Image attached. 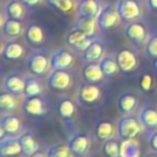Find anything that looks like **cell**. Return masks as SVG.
Instances as JSON below:
<instances>
[{
    "label": "cell",
    "instance_id": "14",
    "mask_svg": "<svg viewBox=\"0 0 157 157\" xmlns=\"http://www.w3.org/2000/svg\"><path fill=\"white\" fill-rule=\"evenodd\" d=\"M21 109L27 115L43 117L48 112V105L42 96H34V97L23 98L21 103Z\"/></svg>",
    "mask_w": 157,
    "mask_h": 157
},
{
    "label": "cell",
    "instance_id": "38",
    "mask_svg": "<svg viewBox=\"0 0 157 157\" xmlns=\"http://www.w3.org/2000/svg\"><path fill=\"white\" fill-rule=\"evenodd\" d=\"M148 145L152 151L157 152V130H152L148 135Z\"/></svg>",
    "mask_w": 157,
    "mask_h": 157
},
{
    "label": "cell",
    "instance_id": "3",
    "mask_svg": "<svg viewBox=\"0 0 157 157\" xmlns=\"http://www.w3.org/2000/svg\"><path fill=\"white\" fill-rule=\"evenodd\" d=\"M120 21L121 20L118 13V10L115 5L112 4H103L98 16L96 17V23L101 33L115 28L120 23Z\"/></svg>",
    "mask_w": 157,
    "mask_h": 157
},
{
    "label": "cell",
    "instance_id": "40",
    "mask_svg": "<svg viewBox=\"0 0 157 157\" xmlns=\"http://www.w3.org/2000/svg\"><path fill=\"white\" fill-rule=\"evenodd\" d=\"M146 6L151 11H157V0H146Z\"/></svg>",
    "mask_w": 157,
    "mask_h": 157
},
{
    "label": "cell",
    "instance_id": "37",
    "mask_svg": "<svg viewBox=\"0 0 157 157\" xmlns=\"http://www.w3.org/2000/svg\"><path fill=\"white\" fill-rule=\"evenodd\" d=\"M152 85H153V78L150 74H144L140 77V87H141L142 91H145V92L150 91Z\"/></svg>",
    "mask_w": 157,
    "mask_h": 157
},
{
    "label": "cell",
    "instance_id": "17",
    "mask_svg": "<svg viewBox=\"0 0 157 157\" xmlns=\"http://www.w3.org/2000/svg\"><path fill=\"white\" fill-rule=\"evenodd\" d=\"M137 118L147 130H157V108L145 103L139 108Z\"/></svg>",
    "mask_w": 157,
    "mask_h": 157
},
{
    "label": "cell",
    "instance_id": "39",
    "mask_svg": "<svg viewBox=\"0 0 157 157\" xmlns=\"http://www.w3.org/2000/svg\"><path fill=\"white\" fill-rule=\"evenodd\" d=\"M20 1L26 6V9H34L39 6L44 0H20Z\"/></svg>",
    "mask_w": 157,
    "mask_h": 157
},
{
    "label": "cell",
    "instance_id": "4",
    "mask_svg": "<svg viewBox=\"0 0 157 157\" xmlns=\"http://www.w3.org/2000/svg\"><path fill=\"white\" fill-rule=\"evenodd\" d=\"M123 34L134 47H140L142 44H146L150 37L147 27L140 20L125 23L123 28Z\"/></svg>",
    "mask_w": 157,
    "mask_h": 157
},
{
    "label": "cell",
    "instance_id": "20",
    "mask_svg": "<svg viewBox=\"0 0 157 157\" xmlns=\"http://www.w3.org/2000/svg\"><path fill=\"white\" fill-rule=\"evenodd\" d=\"M104 54V45L99 39H96L81 53V60L83 63H99Z\"/></svg>",
    "mask_w": 157,
    "mask_h": 157
},
{
    "label": "cell",
    "instance_id": "6",
    "mask_svg": "<svg viewBox=\"0 0 157 157\" xmlns=\"http://www.w3.org/2000/svg\"><path fill=\"white\" fill-rule=\"evenodd\" d=\"M98 39V36L97 37H90L87 36L85 32H82L81 29L76 28V27H72L65 36L64 38V42H65V45L74 50V52H83L93 40Z\"/></svg>",
    "mask_w": 157,
    "mask_h": 157
},
{
    "label": "cell",
    "instance_id": "12",
    "mask_svg": "<svg viewBox=\"0 0 157 157\" xmlns=\"http://www.w3.org/2000/svg\"><path fill=\"white\" fill-rule=\"evenodd\" d=\"M1 90L16 96H23L25 90V75L18 71H9L2 80Z\"/></svg>",
    "mask_w": 157,
    "mask_h": 157
},
{
    "label": "cell",
    "instance_id": "7",
    "mask_svg": "<svg viewBox=\"0 0 157 157\" xmlns=\"http://www.w3.org/2000/svg\"><path fill=\"white\" fill-rule=\"evenodd\" d=\"M66 144L75 157H86L92 146V136L88 132H71Z\"/></svg>",
    "mask_w": 157,
    "mask_h": 157
},
{
    "label": "cell",
    "instance_id": "36",
    "mask_svg": "<svg viewBox=\"0 0 157 157\" xmlns=\"http://www.w3.org/2000/svg\"><path fill=\"white\" fill-rule=\"evenodd\" d=\"M145 53L150 56L157 60V33L150 34L146 44H145Z\"/></svg>",
    "mask_w": 157,
    "mask_h": 157
},
{
    "label": "cell",
    "instance_id": "41",
    "mask_svg": "<svg viewBox=\"0 0 157 157\" xmlns=\"http://www.w3.org/2000/svg\"><path fill=\"white\" fill-rule=\"evenodd\" d=\"M29 157H48V155H47V151H43V150H38L37 152H34L33 155H31Z\"/></svg>",
    "mask_w": 157,
    "mask_h": 157
},
{
    "label": "cell",
    "instance_id": "23",
    "mask_svg": "<svg viewBox=\"0 0 157 157\" xmlns=\"http://www.w3.org/2000/svg\"><path fill=\"white\" fill-rule=\"evenodd\" d=\"M20 137V144H21V157H29L31 155H33L34 152H37L39 150V144L36 140V137L33 136V134L31 131H23L18 135Z\"/></svg>",
    "mask_w": 157,
    "mask_h": 157
},
{
    "label": "cell",
    "instance_id": "25",
    "mask_svg": "<svg viewBox=\"0 0 157 157\" xmlns=\"http://www.w3.org/2000/svg\"><path fill=\"white\" fill-rule=\"evenodd\" d=\"M81 75L83 81L91 82V83H97L102 81V78L104 77L98 63H85L81 70Z\"/></svg>",
    "mask_w": 157,
    "mask_h": 157
},
{
    "label": "cell",
    "instance_id": "32",
    "mask_svg": "<svg viewBox=\"0 0 157 157\" xmlns=\"http://www.w3.org/2000/svg\"><path fill=\"white\" fill-rule=\"evenodd\" d=\"M120 157H141L140 144L135 139L120 141Z\"/></svg>",
    "mask_w": 157,
    "mask_h": 157
},
{
    "label": "cell",
    "instance_id": "29",
    "mask_svg": "<svg viewBox=\"0 0 157 157\" xmlns=\"http://www.w3.org/2000/svg\"><path fill=\"white\" fill-rule=\"evenodd\" d=\"M98 64L101 66V70H102L104 77H107V78H112V77L117 76L118 72L120 71L117 59L110 54H104V56L99 60Z\"/></svg>",
    "mask_w": 157,
    "mask_h": 157
},
{
    "label": "cell",
    "instance_id": "10",
    "mask_svg": "<svg viewBox=\"0 0 157 157\" xmlns=\"http://www.w3.org/2000/svg\"><path fill=\"white\" fill-rule=\"evenodd\" d=\"M47 86L52 91H66L72 86V76L67 70H50L47 76Z\"/></svg>",
    "mask_w": 157,
    "mask_h": 157
},
{
    "label": "cell",
    "instance_id": "15",
    "mask_svg": "<svg viewBox=\"0 0 157 157\" xmlns=\"http://www.w3.org/2000/svg\"><path fill=\"white\" fill-rule=\"evenodd\" d=\"M115 59H117L118 66L120 69V72H123V74H129L139 66V59H137L136 54L132 50H130L129 48L120 49L118 52Z\"/></svg>",
    "mask_w": 157,
    "mask_h": 157
},
{
    "label": "cell",
    "instance_id": "19",
    "mask_svg": "<svg viewBox=\"0 0 157 157\" xmlns=\"http://www.w3.org/2000/svg\"><path fill=\"white\" fill-rule=\"evenodd\" d=\"M20 137L17 136H5L0 139V157H15L21 155Z\"/></svg>",
    "mask_w": 157,
    "mask_h": 157
},
{
    "label": "cell",
    "instance_id": "13",
    "mask_svg": "<svg viewBox=\"0 0 157 157\" xmlns=\"http://www.w3.org/2000/svg\"><path fill=\"white\" fill-rule=\"evenodd\" d=\"M50 70H69L74 66L75 58L67 49H56L50 53Z\"/></svg>",
    "mask_w": 157,
    "mask_h": 157
},
{
    "label": "cell",
    "instance_id": "42",
    "mask_svg": "<svg viewBox=\"0 0 157 157\" xmlns=\"http://www.w3.org/2000/svg\"><path fill=\"white\" fill-rule=\"evenodd\" d=\"M142 157H157V153H153V152H150V153H145Z\"/></svg>",
    "mask_w": 157,
    "mask_h": 157
},
{
    "label": "cell",
    "instance_id": "9",
    "mask_svg": "<svg viewBox=\"0 0 157 157\" xmlns=\"http://www.w3.org/2000/svg\"><path fill=\"white\" fill-rule=\"evenodd\" d=\"M1 40L2 42H11L16 40L21 36H23L26 26L23 25L22 20L15 18H6L2 13L1 16Z\"/></svg>",
    "mask_w": 157,
    "mask_h": 157
},
{
    "label": "cell",
    "instance_id": "16",
    "mask_svg": "<svg viewBox=\"0 0 157 157\" xmlns=\"http://www.w3.org/2000/svg\"><path fill=\"white\" fill-rule=\"evenodd\" d=\"M23 40L27 45H31V47H40L45 39V34H44V31L43 28L37 25V23H33V22H29L26 25V28H25V32H23Z\"/></svg>",
    "mask_w": 157,
    "mask_h": 157
},
{
    "label": "cell",
    "instance_id": "43",
    "mask_svg": "<svg viewBox=\"0 0 157 157\" xmlns=\"http://www.w3.org/2000/svg\"><path fill=\"white\" fill-rule=\"evenodd\" d=\"M75 1H76V2H80V1H82V0H75Z\"/></svg>",
    "mask_w": 157,
    "mask_h": 157
},
{
    "label": "cell",
    "instance_id": "1",
    "mask_svg": "<svg viewBox=\"0 0 157 157\" xmlns=\"http://www.w3.org/2000/svg\"><path fill=\"white\" fill-rule=\"evenodd\" d=\"M48 52L45 49L36 47L31 49L26 55V67L29 74L34 76H44L50 71V60Z\"/></svg>",
    "mask_w": 157,
    "mask_h": 157
},
{
    "label": "cell",
    "instance_id": "30",
    "mask_svg": "<svg viewBox=\"0 0 157 157\" xmlns=\"http://www.w3.org/2000/svg\"><path fill=\"white\" fill-rule=\"evenodd\" d=\"M115 130H117V128H114L113 123H110L108 120H101L97 123V125L94 128V135L99 142H104L114 136Z\"/></svg>",
    "mask_w": 157,
    "mask_h": 157
},
{
    "label": "cell",
    "instance_id": "22",
    "mask_svg": "<svg viewBox=\"0 0 157 157\" xmlns=\"http://www.w3.org/2000/svg\"><path fill=\"white\" fill-rule=\"evenodd\" d=\"M103 4L101 0H82L77 2V16L76 17L96 18Z\"/></svg>",
    "mask_w": 157,
    "mask_h": 157
},
{
    "label": "cell",
    "instance_id": "18",
    "mask_svg": "<svg viewBox=\"0 0 157 157\" xmlns=\"http://www.w3.org/2000/svg\"><path fill=\"white\" fill-rule=\"evenodd\" d=\"M2 42V40H1ZM26 50L22 44L18 42L11 40V42H2L1 45V56L4 60L7 61H16L25 56Z\"/></svg>",
    "mask_w": 157,
    "mask_h": 157
},
{
    "label": "cell",
    "instance_id": "5",
    "mask_svg": "<svg viewBox=\"0 0 157 157\" xmlns=\"http://www.w3.org/2000/svg\"><path fill=\"white\" fill-rule=\"evenodd\" d=\"M115 7L124 23L137 21L142 17V5L140 0H117Z\"/></svg>",
    "mask_w": 157,
    "mask_h": 157
},
{
    "label": "cell",
    "instance_id": "26",
    "mask_svg": "<svg viewBox=\"0 0 157 157\" xmlns=\"http://www.w3.org/2000/svg\"><path fill=\"white\" fill-rule=\"evenodd\" d=\"M37 77L38 76H34L32 74L25 75V90H23L22 98H28V97L43 94V86Z\"/></svg>",
    "mask_w": 157,
    "mask_h": 157
},
{
    "label": "cell",
    "instance_id": "28",
    "mask_svg": "<svg viewBox=\"0 0 157 157\" xmlns=\"http://www.w3.org/2000/svg\"><path fill=\"white\" fill-rule=\"evenodd\" d=\"M21 97L22 96H16V94H12V93L2 91L1 94H0V110H1V114L13 112L22 103V101L20 99Z\"/></svg>",
    "mask_w": 157,
    "mask_h": 157
},
{
    "label": "cell",
    "instance_id": "24",
    "mask_svg": "<svg viewBox=\"0 0 157 157\" xmlns=\"http://www.w3.org/2000/svg\"><path fill=\"white\" fill-rule=\"evenodd\" d=\"M2 13L6 18L22 20L26 15V6L20 0H9L2 7Z\"/></svg>",
    "mask_w": 157,
    "mask_h": 157
},
{
    "label": "cell",
    "instance_id": "33",
    "mask_svg": "<svg viewBox=\"0 0 157 157\" xmlns=\"http://www.w3.org/2000/svg\"><path fill=\"white\" fill-rule=\"evenodd\" d=\"M45 151L48 157H75L66 142H58L50 145L49 147H47Z\"/></svg>",
    "mask_w": 157,
    "mask_h": 157
},
{
    "label": "cell",
    "instance_id": "21",
    "mask_svg": "<svg viewBox=\"0 0 157 157\" xmlns=\"http://www.w3.org/2000/svg\"><path fill=\"white\" fill-rule=\"evenodd\" d=\"M139 97L134 93H129V92H125V93H121L118 99H117V107H118V110L124 114V115H128V114H132L137 107H139Z\"/></svg>",
    "mask_w": 157,
    "mask_h": 157
},
{
    "label": "cell",
    "instance_id": "2",
    "mask_svg": "<svg viewBox=\"0 0 157 157\" xmlns=\"http://www.w3.org/2000/svg\"><path fill=\"white\" fill-rule=\"evenodd\" d=\"M115 128H117L118 139L123 141L128 139H135L136 136H139L144 129V125L141 124L137 117L132 114H128V115L121 117L118 120Z\"/></svg>",
    "mask_w": 157,
    "mask_h": 157
},
{
    "label": "cell",
    "instance_id": "31",
    "mask_svg": "<svg viewBox=\"0 0 157 157\" xmlns=\"http://www.w3.org/2000/svg\"><path fill=\"white\" fill-rule=\"evenodd\" d=\"M82 32H85L90 37H97L98 36V27L96 23V18H87V17H76L74 26Z\"/></svg>",
    "mask_w": 157,
    "mask_h": 157
},
{
    "label": "cell",
    "instance_id": "35",
    "mask_svg": "<svg viewBox=\"0 0 157 157\" xmlns=\"http://www.w3.org/2000/svg\"><path fill=\"white\" fill-rule=\"evenodd\" d=\"M47 4L61 13H69L75 9V0H45Z\"/></svg>",
    "mask_w": 157,
    "mask_h": 157
},
{
    "label": "cell",
    "instance_id": "11",
    "mask_svg": "<svg viewBox=\"0 0 157 157\" xmlns=\"http://www.w3.org/2000/svg\"><path fill=\"white\" fill-rule=\"evenodd\" d=\"M22 130V120L13 113H4L0 118V139L5 136H17Z\"/></svg>",
    "mask_w": 157,
    "mask_h": 157
},
{
    "label": "cell",
    "instance_id": "8",
    "mask_svg": "<svg viewBox=\"0 0 157 157\" xmlns=\"http://www.w3.org/2000/svg\"><path fill=\"white\" fill-rule=\"evenodd\" d=\"M102 97V90L91 82H82L78 85L76 92V103L78 105H92L97 103Z\"/></svg>",
    "mask_w": 157,
    "mask_h": 157
},
{
    "label": "cell",
    "instance_id": "34",
    "mask_svg": "<svg viewBox=\"0 0 157 157\" xmlns=\"http://www.w3.org/2000/svg\"><path fill=\"white\" fill-rule=\"evenodd\" d=\"M102 152L104 157H120V140L109 139L102 144Z\"/></svg>",
    "mask_w": 157,
    "mask_h": 157
},
{
    "label": "cell",
    "instance_id": "27",
    "mask_svg": "<svg viewBox=\"0 0 157 157\" xmlns=\"http://www.w3.org/2000/svg\"><path fill=\"white\" fill-rule=\"evenodd\" d=\"M58 114L65 123H71L76 113V103L70 98H63L58 103Z\"/></svg>",
    "mask_w": 157,
    "mask_h": 157
}]
</instances>
